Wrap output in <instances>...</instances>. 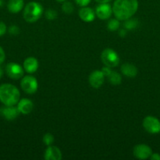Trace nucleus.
<instances>
[{"label":"nucleus","instance_id":"1","mask_svg":"<svg viewBox=\"0 0 160 160\" xmlns=\"http://www.w3.org/2000/svg\"><path fill=\"white\" fill-rule=\"evenodd\" d=\"M137 9V0H115L112 6L113 14L115 18L123 21L131 18Z\"/></svg>","mask_w":160,"mask_h":160},{"label":"nucleus","instance_id":"31","mask_svg":"<svg viewBox=\"0 0 160 160\" xmlns=\"http://www.w3.org/2000/svg\"><path fill=\"white\" fill-rule=\"evenodd\" d=\"M95 1L97 2L98 3H108L112 1V0H95Z\"/></svg>","mask_w":160,"mask_h":160},{"label":"nucleus","instance_id":"14","mask_svg":"<svg viewBox=\"0 0 160 160\" xmlns=\"http://www.w3.org/2000/svg\"><path fill=\"white\" fill-rule=\"evenodd\" d=\"M24 70L28 73H34L39 68V62L35 57H28L24 61Z\"/></svg>","mask_w":160,"mask_h":160},{"label":"nucleus","instance_id":"12","mask_svg":"<svg viewBox=\"0 0 160 160\" xmlns=\"http://www.w3.org/2000/svg\"><path fill=\"white\" fill-rule=\"evenodd\" d=\"M17 107L20 113L28 115L33 110L34 104L31 100L28 99V98H22V99L19 100V102H17Z\"/></svg>","mask_w":160,"mask_h":160},{"label":"nucleus","instance_id":"17","mask_svg":"<svg viewBox=\"0 0 160 160\" xmlns=\"http://www.w3.org/2000/svg\"><path fill=\"white\" fill-rule=\"evenodd\" d=\"M24 0H9L7 9L12 13H17L24 8Z\"/></svg>","mask_w":160,"mask_h":160},{"label":"nucleus","instance_id":"28","mask_svg":"<svg viewBox=\"0 0 160 160\" xmlns=\"http://www.w3.org/2000/svg\"><path fill=\"white\" fill-rule=\"evenodd\" d=\"M111 68H110V67H106V66H105L104 67H103V68H102L101 71L103 72V73H104V74L105 77H108V75L110 74V73H111Z\"/></svg>","mask_w":160,"mask_h":160},{"label":"nucleus","instance_id":"11","mask_svg":"<svg viewBox=\"0 0 160 160\" xmlns=\"http://www.w3.org/2000/svg\"><path fill=\"white\" fill-rule=\"evenodd\" d=\"M0 115L7 120H13L18 117L20 112L14 106H5L0 108Z\"/></svg>","mask_w":160,"mask_h":160},{"label":"nucleus","instance_id":"27","mask_svg":"<svg viewBox=\"0 0 160 160\" xmlns=\"http://www.w3.org/2000/svg\"><path fill=\"white\" fill-rule=\"evenodd\" d=\"M5 58H6V54H5L4 50H3V48L0 46V64H2L4 62Z\"/></svg>","mask_w":160,"mask_h":160},{"label":"nucleus","instance_id":"26","mask_svg":"<svg viewBox=\"0 0 160 160\" xmlns=\"http://www.w3.org/2000/svg\"><path fill=\"white\" fill-rule=\"evenodd\" d=\"M6 30H7V28H6V25L3 22L0 21V37L4 35V34H6Z\"/></svg>","mask_w":160,"mask_h":160},{"label":"nucleus","instance_id":"9","mask_svg":"<svg viewBox=\"0 0 160 160\" xmlns=\"http://www.w3.org/2000/svg\"><path fill=\"white\" fill-rule=\"evenodd\" d=\"M96 16L100 20H107L110 18L113 13L112 7L108 3H100V5L96 7Z\"/></svg>","mask_w":160,"mask_h":160},{"label":"nucleus","instance_id":"19","mask_svg":"<svg viewBox=\"0 0 160 160\" xmlns=\"http://www.w3.org/2000/svg\"><path fill=\"white\" fill-rule=\"evenodd\" d=\"M125 23H124V28L126 30H133L135 29L136 28H137L138 26V20L136 19H133V18H129L127 20H124Z\"/></svg>","mask_w":160,"mask_h":160},{"label":"nucleus","instance_id":"34","mask_svg":"<svg viewBox=\"0 0 160 160\" xmlns=\"http://www.w3.org/2000/svg\"><path fill=\"white\" fill-rule=\"evenodd\" d=\"M56 1L59 2H64V1H66V0H56Z\"/></svg>","mask_w":160,"mask_h":160},{"label":"nucleus","instance_id":"5","mask_svg":"<svg viewBox=\"0 0 160 160\" xmlns=\"http://www.w3.org/2000/svg\"><path fill=\"white\" fill-rule=\"evenodd\" d=\"M20 87L25 93L32 95L37 92L39 84L35 77L31 76V75H28L22 78L21 81H20Z\"/></svg>","mask_w":160,"mask_h":160},{"label":"nucleus","instance_id":"33","mask_svg":"<svg viewBox=\"0 0 160 160\" xmlns=\"http://www.w3.org/2000/svg\"><path fill=\"white\" fill-rule=\"evenodd\" d=\"M3 0H0V7H1V6H3Z\"/></svg>","mask_w":160,"mask_h":160},{"label":"nucleus","instance_id":"15","mask_svg":"<svg viewBox=\"0 0 160 160\" xmlns=\"http://www.w3.org/2000/svg\"><path fill=\"white\" fill-rule=\"evenodd\" d=\"M78 16L80 19L84 22H92L95 19L96 13L91 8L83 6L78 11Z\"/></svg>","mask_w":160,"mask_h":160},{"label":"nucleus","instance_id":"20","mask_svg":"<svg viewBox=\"0 0 160 160\" xmlns=\"http://www.w3.org/2000/svg\"><path fill=\"white\" fill-rule=\"evenodd\" d=\"M108 29L110 31H116L118 29H119L120 27V23L118 19H111L108 21Z\"/></svg>","mask_w":160,"mask_h":160},{"label":"nucleus","instance_id":"2","mask_svg":"<svg viewBox=\"0 0 160 160\" xmlns=\"http://www.w3.org/2000/svg\"><path fill=\"white\" fill-rule=\"evenodd\" d=\"M20 94L18 88L11 84L0 85V102L5 106H15L20 100Z\"/></svg>","mask_w":160,"mask_h":160},{"label":"nucleus","instance_id":"7","mask_svg":"<svg viewBox=\"0 0 160 160\" xmlns=\"http://www.w3.org/2000/svg\"><path fill=\"white\" fill-rule=\"evenodd\" d=\"M6 74L13 80H18L24 76V68L17 62H9L6 67Z\"/></svg>","mask_w":160,"mask_h":160},{"label":"nucleus","instance_id":"24","mask_svg":"<svg viewBox=\"0 0 160 160\" xmlns=\"http://www.w3.org/2000/svg\"><path fill=\"white\" fill-rule=\"evenodd\" d=\"M9 33L14 36L18 35L20 34V28L16 26V25H13V26H10L9 28Z\"/></svg>","mask_w":160,"mask_h":160},{"label":"nucleus","instance_id":"22","mask_svg":"<svg viewBox=\"0 0 160 160\" xmlns=\"http://www.w3.org/2000/svg\"><path fill=\"white\" fill-rule=\"evenodd\" d=\"M42 142L47 146H50L54 142V137L53 136V134H50V133H46V134H44L43 138H42Z\"/></svg>","mask_w":160,"mask_h":160},{"label":"nucleus","instance_id":"13","mask_svg":"<svg viewBox=\"0 0 160 160\" xmlns=\"http://www.w3.org/2000/svg\"><path fill=\"white\" fill-rule=\"evenodd\" d=\"M44 159L45 160H61L62 159V153L59 148L56 146H48L44 153Z\"/></svg>","mask_w":160,"mask_h":160},{"label":"nucleus","instance_id":"3","mask_svg":"<svg viewBox=\"0 0 160 160\" xmlns=\"http://www.w3.org/2000/svg\"><path fill=\"white\" fill-rule=\"evenodd\" d=\"M43 12V7L37 2H31L25 6L23 17L28 23H35L37 21Z\"/></svg>","mask_w":160,"mask_h":160},{"label":"nucleus","instance_id":"30","mask_svg":"<svg viewBox=\"0 0 160 160\" xmlns=\"http://www.w3.org/2000/svg\"><path fill=\"white\" fill-rule=\"evenodd\" d=\"M126 31H127V30L125 29V28H124V29H121L120 31H119V35H120L121 37H122V38L125 37V35H126V33H127Z\"/></svg>","mask_w":160,"mask_h":160},{"label":"nucleus","instance_id":"4","mask_svg":"<svg viewBox=\"0 0 160 160\" xmlns=\"http://www.w3.org/2000/svg\"><path fill=\"white\" fill-rule=\"evenodd\" d=\"M101 61L104 66L110 67V68H114L116 67L119 64L120 59L115 50L111 48H105L100 55Z\"/></svg>","mask_w":160,"mask_h":160},{"label":"nucleus","instance_id":"29","mask_svg":"<svg viewBox=\"0 0 160 160\" xmlns=\"http://www.w3.org/2000/svg\"><path fill=\"white\" fill-rule=\"evenodd\" d=\"M152 160H160V155L158 153H152L150 156Z\"/></svg>","mask_w":160,"mask_h":160},{"label":"nucleus","instance_id":"32","mask_svg":"<svg viewBox=\"0 0 160 160\" xmlns=\"http://www.w3.org/2000/svg\"><path fill=\"white\" fill-rule=\"evenodd\" d=\"M3 70H2V68L0 67V78L3 77Z\"/></svg>","mask_w":160,"mask_h":160},{"label":"nucleus","instance_id":"6","mask_svg":"<svg viewBox=\"0 0 160 160\" xmlns=\"http://www.w3.org/2000/svg\"><path fill=\"white\" fill-rule=\"evenodd\" d=\"M143 127L150 134H157L160 132V121L156 117L147 116L143 120Z\"/></svg>","mask_w":160,"mask_h":160},{"label":"nucleus","instance_id":"23","mask_svg":"<svg viewBox=\"0 0 160 160\" xmlns=\"http://www.w3.org/2000/svg\"><path fill=\"white\" fill-rule=\"evenodd\" d=\"M45 17L47 20H53L57 17V12L53 9H47L45 12Z\"/></svg>","mask_w":160,"mask_h":160},{"label":"nucleus","instance_id":"18","mask_svg":"<svg viewBox=\"0 0 160 160\" xmlns=\"http://www.w3.org/2000/svg\"><path fill=\"white\" fill-rule=\"evenodd\" d=\"M107 78H108V81L113 85H119L122 83V77L119 74V73H117L116 71H113L111 70V72L110 73V74L108 75Z\"/></svg>","mask_w":160,"mask_h":160},{"label":"nucleus","instance_id":"25","mask_svg":"<svg viewBox=\"0 0 160 160\" xmlns=\"http://www.w3.org/2000/svg\"><path fill=\"white\" fill-rule=\"evenodd\" d=\"M74 1L77 5L83 7V6H87V5L90 3L91 0H74Z\"/></svg>","mask_w":160,"mask_h":160},{"label":"nucleus","instance_id":"21","mask_svg":"<svg viewBox=\"0 0 160 160\" xmlns=\"http://www.w3.org/2000/svg\"><path fill=\"white\" fill-rule=\"evenodd\" d=\"M61 9H62L64 12L67 14H70L74 11V6L71 2L64 1V2L62 4V6H61Z\"/></svg>","mask_w":160,"mask_h":160},{"label":"nucleus","instance_id":"16","mask_svg":"<svg viewBox=\"0 0 160 160\" xmlns=\"http://www.w3.org/2000/svg\"><path fill=\"white\" fill-rule=\"evenodd\" d=\"M121 72L122 73V74L125 75L127 78H134L137 74L138 70L133 64L126 62V63H124L122 65Z\"/></svg>","mask_w":160,"mask_h":160},{"label":"nucleus","instance_id":"8","mask_svg":"<svg viewBox=\"0 0 160 160\" xmlns=\"http://www.w3.org/2000/svg\"><path fill=\"white\" fill-rule=\"evenodd\" d=\"M133 156L138 159H149L152 154V150L148 145L144 144H139L135 145L133 150Z\"/></svg>","mask_w":160,"mask_h":160},{"label":"nucleus","instance_id":"10","mask_svg":"<svg viewBox=\"0 0 160 160\" xmlns=\"http://www.w3.org/2000/svg\"><path fill=\"white\" fill-rule=\"evenodd\" d=\"M104 74L101 70H94L90 73L89 77V83L91 87L94 88H99L103 85L104 82Z\"/></svg>","mask_w":160,"mask_h":160}]
</instances>
